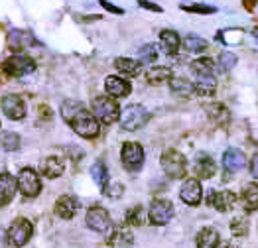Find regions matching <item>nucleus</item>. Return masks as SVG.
I'll return each instance as SVG.
<instances>
[{"label": "nucleus", "mask_w": 258, "mask_h": 248, "mask_svg": "<svg viewBox=\"0 0 258 248\" xmlns=\"http://www.w3.org/2000/svg\"><path fill=\"white\" fill-rule=\"evenodd\" d=\"M250 173H252V177L258 179V154H254L250 160Z\"/></svg>", "instance_id": "nucleus-41"}, {"label": "nucleus", "mask_w": 258, "mask_h": 248, "mask_svg": "<svg viewBox=\"0 0 258 248\" xmlns=\"http://www.w3.org/2000/svg\"><path fill=\"white\" fill-rule=\"evenodd\" d=\"M221 248H237V246H235V244H231V242H225Z\"/></svg>", "instance_id": "nucleus-44"}, {"label": "nucleus", "mask_w": 258, "mask_h": 248, "mask_svg": "<svg viewBox=\"0 0 258 248\" xmlns=\"http://www.w3.org/2000/svg\"><path fill=\"white\" fill-rule=\"evenodd\" d=\"M160 43H162V47H164V51L168 55H175L179 45H181V40H179V36L173 30H164L160 34Z\"/></svg>", "instance_id": "nucleus-23"}, {"label": "nucleus", "mask_w": 258, "mask_h": 248, "mask_svg": "<svg viewBox=\"0 0 258 248\" xmlns=\"http://www.w3.org/2000/svg\"><path fill=\"white\" fill-rule=\"evenodd\" d=\"M183 47L187 51H191V53H201V51L207 49V41L203 38H199V36H195V34H187L183 38Z\"/></svg>", "instance_id": "nucleus-31"}, {"label": "nucleus", "mask_w": 258, "mask_h": 248, "mask_svg": "<svg viewBox=\"0 0 258 248\" xmlns=\"http://www.w3.org/2000/svg\"><path fill=\"white\" fill-rule=\"evenodd\" d=\"M170 89H172L173 95L185 97V99L194 97L195 93H197L194 83H189L187 79H183V77H172V79H170Z\"/></svg>", "instance_id": "nucleus-20"}, {"label": "nucleus", "mask_w": 258, "mask_h": 248, "mask_svg": "<svg viewBox=\"0 0 258 248\" xmlns=\"http://www.w3.org/2000/svg\"><path fill=\"white\" fill-rule=\"evenodd\" d=\"M18 187L26 197H36L42 189V183L38 179V173L32 167H24L18 173Z\"/></svg>", "instance_id": "nucleus-8"}, {"label": "nucleus", "mask_w": 258, "mask_h": 248, "mask_svg": "<svg viewBox=\"0 0 258 248\" xmlns=\"http://www.w3.org/2000/svg\"><path fill=\"white\" fill-rule=\"evenodd\" d=\"M150 120V112L142 104H130L120 112V128L134 132Z\"/></svg>", "instance_id": "nucleus-3"}, {"label": "nucleus", "mask_w": 258, "mask_h": 248, "mask_svg": "<svg viewBox=\"0 0 258 248\" xmlns=\"http://www.w3.org/2000/svg\"><path fill=\"white\" fill-rule=\"evenodd\" d=\"M172 79V69L170 67H150L146 71V81L150 85H162V83Z\"/></svg>", "instance_id": "nucleus-28"}, {"label": "nucleus", "mask_w": 258, "mask_h": 248, "mask_svg": "<svg viewBox=\"0 0 258 248\" xmlns=\"http://www.w3.org/2000/svg\"><path fill=\"white\" fill-rule=\"evenodd\" d=\"M61 114H63L65 122L71 124V128L83 136V138H97L99 136V118L95 114H91L85 106L77 101H65L61 104Z\"/></svg>", "instance_id": "nucleus-1"}, {"label": "nucleus", "mask_w": 258, "mask_h": 248, "mask_svg": "<svg viewBox=\"0 0 258 248\" xmlns=\"http://www.w3.org/2000/svg\"><path fill=\"white\" fill-rule=\"evenodd\" d=\"M138 57H140L142 63H154L158 59V47H156L154 43H146L144 47H140Z\"/></svg>", "instance_id": "nucleus-35"}, {"label": "nucleus", "mask_w": 258, "mask_h": 248, "mask_svg": "<svg viewBox=\"0 0 258 248\" xmlns=\"http://www.w3.org/2000/svg\"><path fill=\"white\" fill-rule=\"evenodd\" d=\"M134 242V236L126 227H114L110 236H108V244L112 248H128Z\"/></svg>", "instance_id": "nucleus-19"}, {"label": "nucleus", "mask_w": 258, "mask_h": 248, "mask_svg": "<svg viewBox=\"0 0 258 248\" xmlns=\"http://www.w3.org/2000/svg\"><path fill=\"white\" fill-rule=\"evenodd\" d=\"M93 114L99 118V122L112 124L120 120V106L114 101V97H97L93 99Z\"/></svg>", "instance_id": "nucleus-2"}, {"label": "nucleus", "mask_w": 258, "mask_h": 248, "mask_svg": "<svg viewBox=\"0 0 258 248\" xmlns=\"http://www.w3.org/2000/svg\"><path fill=\"white\" fill-rule=\"evenodd\" d=\"M105 89H107L108 95L114 97V99L128 97L130 91H132L130 83L126 79H122V77H116V75H108L107 79H105Z\"/></svg>", "instance_id": "nucleus-14"}, {"label": "nucleus", "mask_w": 258, "mask_h": 248, "mask_svg": "<svg viewBox=\"0 0 258 248\" xmlns=\"http://www.w3.org/2000/svg\"><path fill=\"white\" fill-rule=\"evenodd\" d=\"M191 71L195 77H215V63L209 57H199L191 61Z\"/></svg>", "instance_id": "nucleus-24"}, {"label": "nucleus", "mask_w": 258, "mask_h": 248, "mask_svg": "<svg viewBox=\"0 0 258 248\" xmlns=\"http://www.w3.org/2000/svg\"><path fill=\"white\" fill-rule=\"evenodd\" d=\"M18 181L10 173H0V207L8 205L14 199Z\"/></svg>", "instance_id": "nucleus-17"}, {"label": "nucleus", "mask_w": 258, "mask_h": 248, "mask_svg": "<svg viewBox=\"0 0 258 248\" xmlns=\"http://www.w3.org/2000/svg\"><path fill=\"white\" fill-rule=\"evenodd\" d=\"M162 167L172 179H181L187 169V160L177 150H166L162 154Z\"/></svg>", "instance_id": "nucleus-4"}, {"label": "nucleus", "mask_w": 258, "mask_h": 248, "mask_svg": "<svg viewBox=\"0 0 258 248\" xmlns=\"http://www.w3.org/2000/svg\"><path fill=\"white\" fill-rule=\"evenodd\" d=\"M138 4L142 6V8H146V10H154V12H162V8L158 6V4H152L148 0H138Z\"/></svg>", "instance_id": "nucleus-40"}, {"label": "nucleus", "mask_w": 258, "mask_h": 248, "mask_svg": "<svg viewBox=\"0 0 258 248\" xmlns=\"http://www.w3.org/2000/svg\"><path fill=\"white\" fill-rule=\"evenodd\" d=\"M126 223H128L130 227H142L144 225V211H142V207L136 205L130 209L128 213H126Z\"/></svg>", "instance_id": "nucleus-34"}, {"label": "nucleus", "mask_w": 258, "mask_h": 248, "mask_svg": "<svg viewBox=\"0 0 258 248\" xmlns=\"http://www.w3.org/2000/svg\"><path fill=\"white\" fill-rule=\"evenodd\" d=\"M0 146H2L6 152H14V150H18V146H20V136H18L16 132H2V136H0Z\"/></svg>", "instance_id": "nucleus-33"}, {"label": "nucleus", "mask_w": 258, "mask_h": 248, "mask_svg": "<svg viewBox=\"0 0 258 248\" xmlns=\"http://www.w3.org/2000/svg\"><path fill=\"white\" fill-rule=\"evenodd\" d=\"M91 175H93L95 183L101 187V189H107V185H108V171H107V167H105V164L97 162V164L91 167Z\"/></svg>", "instance_id": "nucleus-32"}, {"label": "nucleus", "mask_w": 258, "mask_h": 248, "mask_svg": "<svg viewBox=\"0 0 258 248\" xmlns=\"http://www.w3.org/2000/svg\"><path fill=\"white\" fill-rule=\"evenodd\" d=\"M148 217L154 225H166L173 217V205L166 199H156L150 205Z\"/></svg>", "instance_id": "nucleus-9"}, {"label": "nucleus", "mask_w": 258, "mask_h": 248, "mask_svg": "<svg viewBox=\"0 0 258 248\" xmlns=\"http://www.w3.org/2000/svg\"><path fill=\"white\" fill-rule=\"evenodd\" d=\"M235 65H237V55H235V53L223 51V53L219 55V67H221V71H231Z\"/></svg>", "instance_id": "nucleus-36"}, {"label": "nucleus", "mask_w": 258, "mask_h": 248, "mask_svg": "<svg viewBox=\"0 0 258 248\" xmlns=\"http://www.w3.org/2000/svg\"><path fill=\"white\" fill-rule=\"evenodd\" d=\"M195 240H197V248H217L221 236H219V232H217L215 228L205 227L203 230H199Z\"/></svg>", "instance_id": "nucleus-22"}, {"label": "nucleus", "mask_w": 258, "mask_h": 248, "mask_svg": "<svg viewBox=\"0 0 258 248\" xmlns=\"http://www.w3.org/2000/svg\"><path fill=\"white\" fill-rule=\"evenodd\" d=\"M207 201H209L211 207H215L217 211L227 213V211H231L233 207L237 205V195L233 191H221V193L209 191V199Z\"/></svg>", "instance_id": "nucleus-12"}, {"label": "nucleus", "mask_w": 258, "mask_h": 248, "mask_svg": "<svg viewBox=\"0 0 258 248\" xmlns=\"http://www.w3.org/2000/svg\"><path fill=\"white\" fill-rule=\"evenodd\" d=\"M79 211V199L75 195H61L55 203V215L61 219H73Z\"/></svg>", "instance_id": "nucleus-16"}, {"label": "nucleus", "mask_w": 258, "mask_h": 248, "mask_svg": "<svg viewBox=\"0 0 258 248\" xmlns=\"http://www.w3.org/2000/svg\"><path fill=\"white\" fill-rule=\"evenodd\" d=\"M65 171V160L59 156H51L43 162V175L45 177H59Z\"/></svg>", "instance_id": "nucleus-27"}, {"label": "nucleus", "mask_w": 258, "mask_h": 248, "mask_svg": "<svg viewBox=\"0 0 258 248\" xmlns=\"http://www.w3.org/2000/svg\"><path fill=\"white\" fill-rule=\"evenodd\" d=\"M231 232H233L235 236H244V234H248V225H246V221H244L242 217L233 219V221H231Z\"/></svg>", "instance_id": "nucleus-38"}, {"label": "nucleus", "mask_w": 258, "mask_h": 248, "mask_svg": "<svg viewBox=\"0 0 258 248\" xmlns=\"http://www.w3.org/2000/svg\"><path fill=\"white\" fill-rule=\"evenodd\" d=\"M32 232H34V227H32V223L28 221V219H16L14 223H12V227L8 230V242L12 244V246H24L28 240H30V236H32Z\"/></svg>", "instance_id": "nucleus-7"}, {"label": "nucleus", "mask_w": 258, "mask_h": 248, "mask_svg": "<svg viewBox=\"0 0 258 248\" xmlns=\"http://www.w3.org/2000/svg\"><path fill=\"white\" fill-rule=\"evenodd\" d=\"M85 223L87 227L97 230V232H107L110 228V217H108V213L103 207H91L87 211Z\"/></svg>", "instance_id": "nucleus-11"}, {"label": "nucleus", "mask_w": 258, "mask_h": 248, "mask_svg": "<svg viewBox=\"0 0 258 248\" xmlns=\"http://www.w3.org/2000/svg\"><path fill=\"white\" fill-rule=\"evenodd\" d=\"M181 8L185 12H195V14H213L217 10L215 6H207V4H181Z\"/></svg>", "instance_id": "nucleus-37"}, {"label": "nucleus", "mask_w": 258, "mask_h": 248, "mask_svg": "<svg viewBox=\"0 0 258 248\" xmlns=\"http://www.w3.org/2000/svg\"><path fill=\"white\" fill-rule=\"evenodd\" d=\"M6 41H8V47L12 51H22L26 47H32L36 43V38L30 32H26V30H12L8 34V40Z\"/></svg>", "instance_id": "nucleus-15"}, {"label": "nucleus", "mask_w": 258, "mask_h": 248, "mask_svg": "<svg viewBox=\"0 0 258 248\" xmlns=\"http://www.w3.org/2000/svg\"><path fill=\"white\" fill-rule=\"evenodd\" d=\"M2 69L10 77H24V75H30V73L36 71V63H34V59H30L26 55L16 53V55H12V57H8L4 61Z\"/></svg>", "instance_id": "nucleus-5"}, {"label": "nucleus", "mask_w": 258, "mask_h": 248, "mask_svg": "<svg viewBox=\"0 0 258 248\" xmlns=\"http://www.w3.org/2000/svg\"><path fill=\"white\" fill-rule=\"evenodd\" d=\"M6 246V232L0 228V248H4Z\"/></svg>", "instance_id": "nucleus-42"}, {"label": "nucleus", "mask_w": 258, "mask_h": 248, "mask_svg": "<svg viewBox=\"0 0 258 248\" xmlns=\"http://www.w3.org/2000/svg\"><path fill=\"white\" fill-rule=\"evenodd\" d=\"M217 89L215 77H197L195 81V91L197 95H203V97H211Z\"/></svg>", "instance_id": "nucleus-30"}, {"label": "nucleus", "mask_w": 258, "mask_h": 248, "mask_svg": "<svg viewBox=\"0 0 258 248\" xmlns=\"http://www.w3.org/2000/svg\"><path fill=\"white\" fill-rule=\"evenodd\" d=\"M242 207L246 213L258 209V183H248L242 189Z\"/></svg>", "instance_id": "nucleus-25"}, {"label": "nucleus", "mask_w": 258, "mask_h": 248, "mask_svg": "<svg viewBox=\"0 0 258 248\" xmlns=\"http://www.w3.org/2000/svg\"><path fill=\"white\" fill-rule=\"evenodd\" d=\"M207 114H209V118H211L213 122L221 124V126L229 122V116H231L229 110H227V106H225V104H219V103L209 104V106H207Z\"/></svg>", "instance_id": "nucleus-29"}, {"label": "nucleus", "mask_w": 258, "mask_h": 248, "mask_svg": "<svg viewBox=\"0 0 258 248\" xmlns=\"http://www.w3.org/2000/svg\"><path fill=\"white\" fill-rule=\"evenodd\" d=\"M217 171V165L215 162L207 156V154H201L199 158H197V164H195V173H197V177H201V179H209V177H213Z\"/></svg>", "instance_id": "nucleus-21"}, {"label": "nucleus", "mask_w": 258, "mask_h": 248, "mask_svg": "<svg viewBox=\"0 0 258 248\" xmlns=\"http://www.w3.org/2000/svg\"><path fill=\"white\" fill-rule=\"evenodd\" d=\"M179 197L183 203L187 205H199L201 203V197H203V187L197 179H187L183 185H181V191H179Z\"/></svg>", "instance_id": "nucleus-13"}, {"label": "nucleus", "mask_w": 258, "mask_h": 248, "mask_svg": "<svg viewBox=\"0 0 258 248\" xmlns=\"http://www.w3.org/2000/svg\"><path fill=\"white\" fill-rule=\"evenodd\" d=\"M242 4H244V8H248V10H252V8H254V4H256V0H244Z\"/></svg>", "instance_id": "nucleus-43"}, {"label": "nucleus", "mask_w": 258, "mask_h": 248, "mask_svg": "<svg viewBox=\"0 0 258 248\" xmlns=\"http://www.w3.org/2000/svg\"><path fill=\"white\" fill-rule=\"evenodd\" d=\"M99 2H101V6H103L105 10H108V12H112V14H124V10H122V8H118V6L110 4L108 0H99Z\"/></svg>", "instance_id": "nucleus-39"}, {"label": "nucleus", "mask_w": 258, "mask_h": 248, "mask_svg": "<svg viewBox=\"0 0 258 248\" xmlns=\"http://www.w3.org/2000/svg\"><path fill=\"white\" fill-rule=\"evenodd\" d=\"M114 67L118 69V73L122 75H128V77H136L142 69V61H136V59H130V57H118L114 61Z\"/></svg>", "instance_id": "nucleus-26"}, {"label": "nucleus", "mask_w": 258, "mask_h": 248, "mask_svg": "<svg viewBox=\"0 0 258 248\" xmlns=\"http://www.w3.org/2000/svg\"><path fill=\"white\" fill-rule=\"evenodd\" d=\"M244 154L237 150V148H229L225 154H223V167L229 171V173H235L238 169L244 167Z\"/></svg>", "instance_id": "nucleus-18"}, {"label": "nucleus", "mask_w": 258, "mask_h": 248, "mask_svg": "<svg viewBox=\"0 0 258 248\" xmlns=\"http://www.w3.org/2000/svg\"><path fill=\"white\" fill-rule=\"evenodd\" d=\"M120 158H122V164L128 171H138L144 164V150L138 142H126L122 146Z\"/></svg>", "instance_id": "nucleus-6"}, {"label": "nucleus", "mask_w": 258, "mask_h": 248, "mask_svg": "<svg viewBox=\"0 0 258 248\" xmlns=\"http://www.w3.org/2000/svg\"><path fill=\"white\" fill-rule=\"evenodd\" d=\"M2 112L10 118V120H22L26 116V104L18 95H6L0 101Z\"/></svg>", "instance_id": "nucleus-10"}]
</instances>
